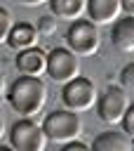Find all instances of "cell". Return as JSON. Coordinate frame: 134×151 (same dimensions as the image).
<instances>
[{
	"label": "cell",
	"mask_w": 134,
	"mask_h": 151,
	"mask_svg": "<svg viewBox=\"0 0 134 151\" xmlns=\"http://www.w3.org/2000/svg\"><path fill=\"white\" fill-rule=\"evenodd\" d=\"M101 45L99 28L92 19H78L66 31V47H71L78 57H92Z\"/></svg>",
	"instance_id": "obj_4"
},
{
	"label": "cell",
	"mask_w": 134,
	"mask_h": 151,
	"mask_svg": "<svg viewBox=\"0 0 134 151\" xmlns=\"http://www.w3.org/2000/svg\"><path fill=\"white\" fill-rule=\"evenodd\" d=\"M61 99H63L66 109H73V111H78V113H85V111H89V109L96 106L99 92H96V85H94L89 78L78 76L75 80H71V83L63 85Z\"/></svg>",
	"instance_id": "obj_6"
},
{
	"label": "cell",
	"mask_w": 134,
	"mask_h": 151,
	"mask_svg": "<svg viewBox=\"0 0 134 151\" xmlns=\"http://www.w3.org/2000/svg\"><path fill=\"white\" fill-rule=\"evenodd\" d=\"M92 151H134V139L125 130H108L92 142Z\"/></svg>",
	"instance_id": "obj_11"
},
{
	"label": "cell",
	"mask_w": 134,
	"mask_h": 151,
	"mask_svg": "<svg viewBox=\"0 0 134 151\" xmlns=\"http://www.w3.org/2000/svg\"><path fill=\"white\" fill-rule=\"evenodd\" d=\"M16 5H21V7H38V5H45V2H49V0H14Z\"/></svg>",
	"instance_id": "obj_18"
},
{
	"label": "cell",
	"mask_w": 134,
	"mask_h": 151,
	"mask_svg": "<svg viewBox=\"0 0 134 151\" xmlns=\"http://www.w3.org/2000/svg\"><path fill=\"white\" fill-rule=\"evenodd\" d=\"M120 83H122V87H125L127 92H134V61L127 64V66L122 68V73H120Z\"/></svg>",
	"instance_id": "obj_15"
},
{
	"label": "cell",
	"mask_w": 134,
	"mask_h": 151,
	"mask_svg": "<svg viewBox=\"0 0 134 151\" xmlns=\"http://www.w3.org/2000/svg\"><path fill=\"white\" fill-rule=\"evenodd\" d=\"M110 42L120 52H134V17L125 14L110 26Z\"/></svg>",
	"instance_id": "obj_10"
},
{
	"label": "cell",
	"mask_w": 134,
	"mask_h": 151,
	"mask_svg": "<svg viewBox=\"0 0 134 151\" xmlns=\"http://www.w3.org/2000/svg\"><path fill=\"white\" fill-rule=\"evenodd\" d=\"M7 101L9 106L19 113V116H35L45 109L47 104V85L42 78L35 76H21L16 80H12L9 90H7Z\"/></svg>",
	"instance_id": "obj_1"
},
{
	"label": "cell",
	"mask_w": 134,
	"mask_h": 151,
	"mask_svg": "<svg viewBox=\"0 0 134 151\" xmlns=\"http://www.w3.org/2000/svg\"><path fill=\"white\" fill-rule=\"evenodd\" d=\"M122 130L134 139V104L127 109V113H125V118H122Z\"/></svg>",
	"instance_id": "obj_16"
},
{
	"label": "cell",
	"mask_w": 134,
	"mask_h": 151,
	"mask_svg": "<svg viewBox=\"0 0 134 151\" xmlns=\"http://www.w3.org/2000/svg\"><path fill=\"white\" fill-rule=\"evenodd\" d=\"M42 127H45L49 142L68 144V142L80 139V134H82V118L73 109H59V111H52V113L45 116Z\"/></svg>",
	"instance_id": "obj_2"
},
{
	"label": "cell",
	"mask_w": 134,
	"mask_h": 151,
	"mask_svg": "<svg viewBox=\"0 0 134 151\" xmlns=\"http://www.w3.org/2000/svg\"><path fill=\"white\" fill-rule=\"evenodd\" d=\"M0 151H14L12 146H0Z\"/></svg>",
	"instance_id": "obj_20"
},
{
	"label": "cell",
	"mask_w": 134,
	"mask_h": 151,
	"mask_svg": "<svg viewBox=\"0 0 134 151\" xmlns=\"http://www.w3.org/2000/svg\"><path fill=\"white\" fill-rule=\"evenodd\" d=\"M89 0H49V12L52 17H56V21H78L82 19V14L87 12Z\"/></svg>",
	"instance_id": "obj_12"
},
{
	"label": "cell",
	"mask_w": 134,
	"mask_h": 151,
	"mask_svg": "<svg viewBox=\"0 0 134 151\" xmlns=\"http://www.w3.org/2000/svg\"><path fill=\"white\" fill-rule=\"evenodd\" d=\"M132 106L127 90L118 87V85H108L96 101V116L99 120H103L106 125H122V118L127 113V109Z\"/></svg>",
	"instance_id": "obj_5"
},
{
	"label": "cell",
	"mask_w": 134,
	"mask_h": 151,
	"mask_svg": "<svg viewBox=\"0 0 134 151\" xmlns=\"http://www.w3.org/2000/svg\"><path fill=\"white\" fill-rule=\"evenodd\" d=\"M47 59H49V54L35 45V47L16 52L14 66H16V71L21 76H35V78H40V76H47Z\"/></svg>",
	"instance_id": "obj_8"
},
{
	"label": "cell",
	"mask_w": 134,
	"mask_h": 151,
	"mask_svg": "<svg viewBox=\"0 0 134 151\" xmlns=\"http://www.w3.org/2000/svg\"><path fill=\"white\" fill-rule=\"evenodd\" d=\"M61 151H92V146H87V144H82L80 139H75V142L63 144V149H61Z\"/></svg>",
	"instance_id": "obj_17"
},
{
	"label": "cell",
	"mask_w": 134,
	"mask_h": 151,
	"mask_svg": "<svg viewBox=\"0 0 134 151\" xmlns=\"http://www.w3.org/2000/svg\"><path fill=\"white\" fill-rule=\"evenodd\" d=\"M38 38H40V31H38L33 24H28V21H19V24L12 28L9 38H7V45H9L14 52H21V50L35 47V45H38Z\"/></svg>",
	"instance_id": "obj_13"
},
{
	"label": "cell",
	"mask_w": 134,
	"mask_h": 151,
	"mask_svg": "<svg viewBox=\"0 0 134 151\" xmlns=\"http://www.w3.org/2000/svg\"><path fill=\"white\" fill-rule=\"evenodd\" d=\"M16 24H14V19H12V14H9V9H0V40H5L7 42V38H9V33H12V28H14Z\"/></svg>",
	"instance_id": "obj_14"
},
{
	"label": "cell",
	"mask_w": 134,
	"mask_h": 151,
	"mask_svg": "<svg viewBox=\"0 0 134 151\" xmlns=\"http://www.w3.org/2000/svg\"><path fill=\"white\" fill-rule=\"evenodd\" d=\"M47 76L54 83H71L80 76V57L71 47H54L47 59Z\"/></svg>",
	"instance_id": "obj_7"
},
{
	"label": "cell",
	"mask_w": 134,
	"mask_h": 151,
	"mask_svg": "<svg viewBox=\"0 0 134 151\" xmlns=\"http://www.w3.org/2000/svg\"><path fill=\"white\" fill-rule=\"evenodd\" d=\"M122 12H125L122 0H89V5H87V14L96 26L115 24Z\"/></svg>",
	"instance_id": "obj_9"
},
{
	"label": "cell",
	"mask_w": 134,
	"mask_h": 151,
	"mask_svg": "<svg viewBox=\"0 0 134 151\" xmlns=\"http://www.w3.org/2000/svg\"><path fill=\"white\" fill-rule=\"evenodd\" d=\"M122 7H125V14L134 17V0H122Z\"/></svg>",
	"instance_id": "obj_19"
},
{
	"label": "cell",
	"mask_w": 134,
	"mask_h": 151,
	"mask_svg": "<svg viewBox=\"0 0 134 151\" xmlns=\"http://www.w3.org/2000/svg\"><path fill=\"white\" fill-rule=\"evenodd\" d=\"M47 132L42 125H38L33 118L21 116L9 127V146L14 151H45L47 149Z\"/></svg>",
	"instance_id": "obj_3"
}]
</instances>
